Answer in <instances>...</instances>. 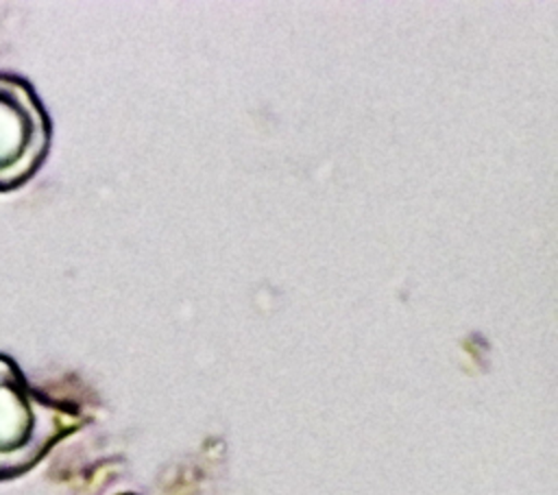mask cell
Returning <instances> with one entry per match:
<instances>
[{"mask_svg": "<svg viewBox=\"0 0 558 495\" xmlns=\"http://www.w3.org/2000/svg\"><path fill=\"white\" fill-rule=\"evenodd\" d=\"M57 436L54 410L31 390L17 364L0 355V480L28 471Z\"/></svg>", "mask_w": 558, "mask_h": 495, "instance_id": "obj_1", "label": "cell"}, {"mask_svg": "<svg viewBox=\"0 0 558 495\" xmlns=\"http://www.w3.org/2000/svg\"><path fill=\"white\" fill-rule=\"evenodd\" d=\"M50 120L33 87L0 74V192L24 185L46 159Z\"/></svg>", "mask_w": 558, "mask_h": 495, "instance_id": "obj_2", "label": "cell"}]
</instances>
